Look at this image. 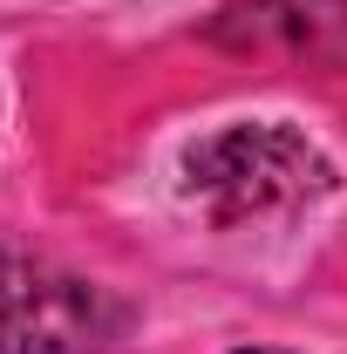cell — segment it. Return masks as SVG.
<instances>
[{
  "label": "cell",
  "mask_w": 347,
  "mask_h": 354,
  "mask_svg": "<svg viewBox=\"0 0 347 354\" xmlns=\"http://www.w3.org/2000/svg\"><path fill=\"white\" fill-rule=\"evenodd\" d=\"M334 184V164L286 123H238V130L205 136L184 157V191L212 205V218H252V212H286Z\"/></svg>",
  "instance_id": "cell-1"
},
{
  "label": "cell",
  "mask_w": 347,
  "mask_h": 354,
  "mask_svg": "<svg viewBox=\"0 0 347 354\" xmlns=\"http://www.w3.org/2000/svg\"><path fill=\"white\" fill-rule=\"evenodd\" d=\"M123 327V307L62 266L0 245V354H95Z\"/></svg>",
  "instance_id": "cell-2"
},
{
  "label": "cell",
  "mask_w": 347,
  "mask_h": 354,
  "mask_svg": "<svg viewBox=\"0 0 347 354\" xmlns=\"http://www.w3.org/2000/svg\"><path fill=\"white\" fill-rule=\"evenodd\" d=\"M212 35L232 48H279L320 68H347V0H245Z\"/></svg>",
  "instance_id": "cell-3"
},
{
  "label": "cell",
  "mask_w": 347,
  "mask_h": 354,
  "mask_svg": "<svg viewBox=\"0 0 347 354\" xmlns=\"http://www.w3.org/2000/svg\"><path fill=\"white\" fill-rule=\"evenodd\" d=\"M245 354H279V348H245Z\"/></svg>",
  "instance_id": "cell-4"
}]
</instances>
